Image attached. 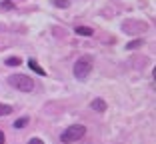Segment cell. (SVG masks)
Listing matches in <instances>:
<instances>
[{
    "instance_id": "obj_1",
    "label": "cell",
    "mask_w": 156,
    "mask_h": 144,
    "mask_svg": "<svg viewBox=\"0 0 156 144\" xmlns=\"http://www.w3.org/2000/svg\"><path fill=\"white\" fill-rule=\"evenodd\" d=\"M8 84L12 88L20 90V92H32L34 90V80L26 74H12L8 76Z\"/></svg>"
},
{
    "instance_id": "obj_2",
    "label": "cell",
    "mask_w": 156,
    "mask_h": 144,
    "mask_svg": "<svg viewBox=\"0 0 156 144\" xmlns=\"http://www.w3.org/2000/svg\"><path fill=\"white\" fill-rule=\"evenodd\" d=\"M84 134H86V128H84L82 124H72L60 134V140L64 144H72V142H78Z\"/></svg>"
},
{
    "instance_id": "obj_3",
    "label": "cell",
    "mask_w": 156,
    "mask_h": 144,
    "mask_svg": "<svg viewBox=\"0 0 156 144\" xmlns=\"http://www.w3.org/2000/svg\"><path fill=\"white\" fill-rule=\"evenodd\" d=\"M90 72H92V58L90 56H80V58L74 62V76H76L78 80H84Z\"/></svg>"
},
{
    "instance_id": "obj_4",
    "label": "cell",
    "mask_w": 156,
    "mask_h": 144,
    "mask_svg": "<svg viewBox=\"0 0 156 144\" xmlns=\"http://www.w3.org/2000/svg\"><path fill=\"white\" fill-rule=\"evenodd\" d=\"M122 28H124V32H130V34H134V32H144L146 30V24L144 22H124L122 24Z\"/></svg>"
},
{
    "instance_id": "obj_5",
    "label": "cell",
    "mask_w": 156,
    "mask_h": 144,
    "mask_svg": "<svg viewBox=\"0 0 156 144\" xmlns=\"http://www.w3.org/2000/svg\"><path fill=\"white\" fill-rule=\"evenodd\" d=\"M90 106H92V110H96V112H104L106 110V102L102 100V98H94Z\"/></svg>"
},
{
    "instance_id": "obj_6",
    "label": "cell",
    "mask_w": 156,
    "mask_h": 144,
    "mask_svg": "<svg viewBox=\"0 0 156 144\" xmlns=\"http://www.w3.org/2000/svg\"><path fill=\"white\" fill-rule=\"evenodd\" d=\"M28 66H30V68L34 70V72H36V74H40V76H46V72H44V68H42L40 64H38L36 60H34V58H30V60H28Z\"/></svg>"
},
{
    "instance_id": "obj_7",
    "label": "cell",
    "mask_w": 156,
    "mask_h": 144,
    "mask_svg": "<svg viewBox=\"0 0 156 144\" xmlns=\"http://www.w3.org/2000/svg\"><path fill=\"white\" fill-rule=\"evenodd\" d=\"M74 30H76V34H82V36H92L94 34V30L90 26H76Z\"/></svg>"
},
{
    "instance_id": "obj_8",
    "label": "cell",
    "mask_w": 156,
    "mask_h": 144,
    "mask_svg": "<svg viewBox=\"0 0 156 144\" xmlns=\"http://www.w3.org/2000/svg\"><path fill=\"white\" fill-rule=\"evenodd\" d=\"M14 108L10 106V104H2L0 102V116H8V114H12Z\"/></svg>"
},
{
    "instance_id": "obj_9",
    "label": "cell",
    "mask_w": 156,
    "mask_h": 144,
    "mask_svg": "<svg viewBox=\"0 0 156 144\" xmlns=\"http://www.w3.org/2000/svg\"><path fill=\"white\" fill-rule=\"evenodd\" d=\"M28 124V116H22V118H18V120H16V122H14V128H24V126H26Z\"/></svg>"
},
{
    "instance_id": "obj_10",
    "label": "cell",
    "mask_w": 156,
    "mask_h": 144,
    "mask_svg": "<svg viewBox=\"0 0 156 144\" xmlns=\"http://www.w3.org/2000/svg\"><path fill=\"white\" fill-rule=\"evenodd\" d=\"M6 64H8V66H18L20 64V58H18V56H12V58L6 60Z\"/></svg>"
},
{
    "instance_id": "obj_11",
    "label": "cell",
    "mask_w": 156,
    "mask_h": 144,
    "mask_svg": "<svg viewBox=\"0 0 156 144\" xmlns=\"http://www.w3.org/2000/svg\"><path fill=\"white\" fill-rule=\"evenodd\" d=\"M140 44H144V42H142V40H132V42L128 44V50H134V48H140Z\"/></svg>"
},
{
    "instance_id": "obj_12",
    "label": "cell",
    "mask_w": 156,
    "mask_h": 144,
    "mask_svg": "<svg viewBox=\"0 0 156 144\" xmlns=\"http://www.w3.org/2000/svg\"><path fill=\"white\" fill-rule=\"evenodd\" d=\"M0 8H6V10H14L12 2H0Z\"/></svg>"
},
{
    "instance_id": "obj_13",
    "label": "cell",
    "mask_w": 156,
    "mask_h": 144,
    "mask_svg": "<svg viewBox=\"0 0 156 144\" xmlns=\"http://www.w3.org/2000/svg\"><path fill=\"white\" fill-rule=\"evenodd\" d=\"M54 4L60 6V8H66L68 6V0H54Z\"/></svg>"
},
{
    "instance_id": "obj_14",
    "label": "cell",
    "mask_w": 156,
    "mask_h": 144,
    "mask_svg": "<svg viewBox=\"0 0 156 144\" xmlns=\"http://www.w3.org/2000/svg\"><path fill=\"white\" fill-rule=\"evenodd\" d=\"M28 144H44V142H42L40 138H30V140H28Z\"/></svg>"
},
{
    "instance_id": "obj_15",
    "label": "cell",
    "mask_w": 156,
    "mask_h": 144,
    "mask_svg": "<svg viewBox=\"0 0 156 144\" xmlns=\"http://www.w3.org/2000/svg\"><path fill=\"white\" fill-rule=\"evenodd\" d=\"M4 138H6V136H4V132L0 130V144H4Z\"/></svg>"
}]
</instances>
